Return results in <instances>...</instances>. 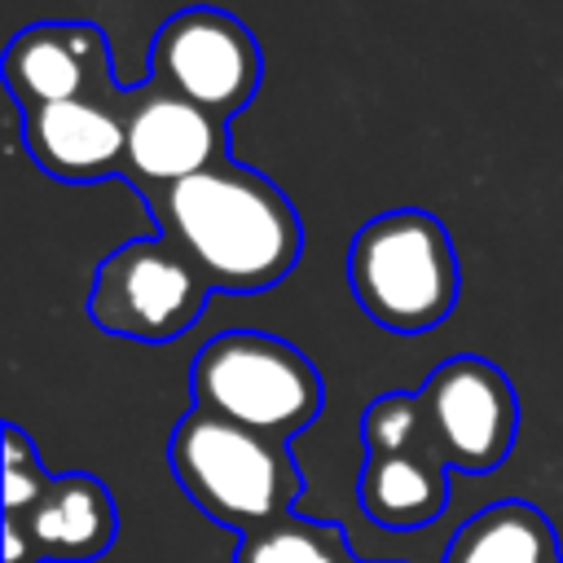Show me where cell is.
<instances>
[{
    "instance_id": "30bf717a",
    "label": "cell",
    "mask_w": 563,
    "mask_h": 563,
    "mask_svg": "<svg viewBox=\"0 0 563 563\" xmlns=\"http://www.w3.org/2000/svg\"><path fill=\"white\" fill-rule=\"evenodd\" d=\"M128 101H44L22 106V145L40 172L66 185L123 176L128 158Z\"/></svg>"
},
{
    "instance_id": "8992f818",
    "label": "cell",
    "mask_w": 563,
    "mask_h": 563,
    "mask_svg": "<svg viewBox=\"0 0 563 563\" xmlns=\"http://www.w3.org/2000/svg\"><path fill=\"white\" fill-rule=\"evenodd\" d=\"M264 57L246 22L224 9H180L150 44V88L233 119L260 92Z\"/></svg>"
},
{
    "instance_id": "3957f363",
    "label": "cell",
    "mask_w": 563,
    "mask_h": 563,
    "mask_svg": "<svg viewBox=\"0 0 563 563\" xmlns=\"http://www.w3.org/2000/svg\"><path fill=\"white\" fill-rule=\"evenodd\" d=\"M347 286L374 325L391 334L435 330L462 290L449 229L422 207L365 220L347 246Z\"/></svg>"
},
{
    "instance_id": "9c48e42d",
    "label": "cell",
    "mask_w": 563,
    "mask_h": 563,
    "mask_svg": "<svg viewBox=\"0 0 563 563\" xmlns=\"http://www.w3.org/2000/svg\"><path fill=\"white\" fill-rule=\"evenodd\" d=\"M216 163H229V123L211 110L167 97L158 88H132L128 101V158L123 180L141 198L180 185Z\"/></svg>"
},
{
    "instance_id": "ba28073f",
    "label": "cell",
    "mask_w": 563,
    "mask_h": 563,
    "mask_svg": "<svg viewBox=\"0 0 563 563\" xmlns=\"http://www.w3.org/2000/svg\"><path fill=\"white\" fill-rule=\"evenodd\" d=\"M4 88L18 106L44 101H119L128 88L114 79V57L92 22H35L22 26L0 62Z\"/></svg>"
},
{
    "instance_id": "7a4b0ae2",
    "label": "cell",
    "mask_w": 563,
    "mask_h": 563,
    "mask_svg": "<svg viewBox=\"0 0 563 563\" xmlns=\"http://www.w3.org/2000/svg\"><path fill=\"white\" fill-rule=\"evenodd\" d=\"M167 466L185 497L238 537L295 515V497L303 493V475L290 457V444L202 409H189L172 427Z\"/></svg>"
},
{
    "instance_id": "52a82bcc",
    "label": "cell",
    "mask_w": 563,
    "mask_h": 563,
    "mask_svg": "<svg viewBox=\"0 0 563 563\" xmlns=\"http://www.w3.org/2000/svg\"><path fill=\"white\" fill-rule=\"evenodd\" d=\"M427 435L449 471H497L519 435V396L510 378L484 356H449L418 387Z\"/></svg>"
},
{
    "instance_id": "9a60e30c",
    "label": "cell",
    "mask_w": 563,
    "mask_h": 563,
    "mask_svg": "<svg viewBox=\"0 0 563 563\" xmlns=\"http://www.w3.org/2000/svg\"><path fill=\"white\" fill-rule=\"evenodd\" d=\"M361 440H365V453H400V449H413V444L431 440L418 391L374 396L369 409L361 413Z\"/></svg>"
},
{
    "instance_id": "2e32d148",
    "label": "cell",
    "mask_w": 563,
    "mask_h": 563,
    "mask_svg": "<svg viewBox=\"0 0 563 563\" xmlns=\"http://www.w3.org/2000/svg\"><path fill=\"white\" fill-rule=\"evenodd\" d=\"M53 475L40 466V449L22 435V427H4V519L31 515V506L48 493Z\"/></svg>"
},
{
    "instance_id": "5b68a950",
    "label": "cell",
    "mask_w": 563,
    "mask_h": 563,
    "mask_svg": "<svg viewBox=\"0 0 563 563\" xmlns=\"http://www.w3.org/2000/svg\"><path fill=\"white\" fill-rule=\"evenodd\" d=\"M207 277L163 233L128 238L114 246L88 290V317L97 330L141 343H172L189 334L207 308Z\"/></svg>"
},
{
    "instance_id": "8fae6325",
    "label": "cell",
    "mask_w": 563,
    "mask_h": 563,
    "mask_svg": "<svg viewBox=\"0 0 563 563\" xmlns=\"http://www.w3.org/2000/svg\"><path fill=\"white\" fill-rule=\"evenodd\" d=\"M40 563H92L119 537V510L97 475H53L48 493L18 519Z\"/></svg>"
},
{
    "instance_id": "5bb4252c",
    "label": "cell",
    "mask_w": 563,
    "mask_h": 563,
    "mask_svg": "<svg viewBox=\"0 0 563 563\" xmlns=\"http://www.w3.org/2000/svg\"><path fill=\"white\" fill-rule=\"evenodd\" d=\"M233 563H356V554L339 523L286 515L255 532H242Z\"/></svg>"
},
{
    "instance_id": "6da1fadb",
    "label": "cell",
    "mask_w": 563,
    "mask_h": 563,
    "mask_svg": "<svg viewBox=\"0 0 563 563\" xmlns=\"http://www.w3.org/2000/svg\"><path fill=\"white\" fill-rule=\"evenodd\" d=\"M158 233L180 246L211 290L260 295L290 277L303 251L295 202L255 167L216 163L145 198Z\"/></svg>"
},
{
    "instance_id": "4fadbf2b",
    "label": "cell",
    "mask_w": 563,
    "mask_h": 563,
    "mask_svg": "<svg viewBox=\"0 0 563 563\" xmlns=\"http://www.w3.org/2000/svg\"><path fill=\"white\" fill-rule=\"evenodd\" d=\"M444 563H559V550L537 506L497 501L457 528L444 550Z\"/></svg>"
},
{
    "instance_id": "277c9868",
    "label": "cell",
    "mask_w": 563,
    "mask_h": 563,
    "mask_svg": "<svg viewBox=\"0 0 563 563\" xmlns=\"http://www.w3.org/2000/svg\"><path fill=\"white\" fill-rule=\"evenodd\" d=\"M194 409L290 444L325 409L321 369L286 339L264 330H224L189 365Z\"/></svg>"
},
{
    "instance_id": "7c38bea8",
    "label": "cell",
    "mask_w": 563,
    "mask_h": 563,
    "mask_svg": "<svg viewBox=\"0 0 563 563\" xmlns=\"http://www.w3.org/2000/svg\"><path fill=\"white\" fill-rule=\"evenodd\" d=\"M356 497L361 510L387 532L427 528L449 506V462L431 440L400 453H365Z\"/></svg>"
}]
</instances>
